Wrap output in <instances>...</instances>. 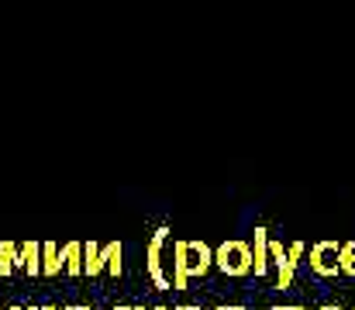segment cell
<instances>
[{"instance_id": "cell-1", "label": "cell", "mask_w": 355, "mask_h": 310, "mask_svg": "<svg viewBox=\"0 0 355 310\" xmlns=\"http://www.w3.org/2000/svg\"><path fill=\"white\" fill-rule=\"evenodd\" d=\"M169 266H173V290H187L190 279H204L214 269V248L204 238H176Z\"/></svg>"}, {"instance_id": "cell-2", "label": "cell", "mask_w": 355, "mask_h": 310, "mask_svg": "<svg viewBox=\"0 0 355 310\" xmlns=\"http://www.w3.org/2000/svg\"><path fill=\"white\" fill-rule=\"evenodd\" d=\"M304 252H307L304 241H293V245L283 248V241L269 238V266L276 273V290H290L293 286V276H297V266H300Z\"/></svg>"}, {"instance_id": "cell-3", "label": "cell", "mask_w": 355, "mask_h": 310, "mask_svg": "<svg viewBox=\"0 0 355 310\" xmlns=\"http://www.w3.org/2000/svg\"><path fill=\"white\" fill-rule=\"evenodd\" d=\"M214 269H221L225 276L241 279L252 273V245L241 241V238H225L218 248H214Z\"/></svg>"}, {"instance_id": "cell-4", "label": "cell", "mask_w": 355, "mask_h": 310, "mask_svg": "<svg viewBox=\"0 0 355 310\" xmlns=\"http://www.w3.org/2000/svg\"><path fill=\"white\" fill-rule=\"evenodd\" d=\"M169 234H173L169 224H162V227H155V234L145 245V273H148V279H152L155 290H173V279L166 276V262H162V252L169 245Z\"/></svg>"}, {"instance_id": "cell-5", "label": "cell", "mask_w": 355, "mask_h": 310, "mask_svg": "<svg viewBox=\"0 0 355 310\" xmlns=\"http://www.w3.org/2000/svg\"><path fill=\"white\" fill-rule=\"evenodd\" d=\"M311 273L321 276V279H335L342 276V245L324 238V241H314L311 245V259H307Z\"/></svg>"}, {"instance_id": "cell-6", "label": "cell", "mask_w": 355, "mask_h": 310, "mask_svg": "<svg viewBox=\"0 0 355 310\" xmlns=\"http://www.w3.org/2000/svg\"><path fill=\"white\" fill-rule=\"evenodd\" d=\"M269 231L266 227H255V234H252V273H255V279H262V276H269Z\"/></svg>"}, {"instance_id": "cell-7", "label": "cell", "mask_w": 355, "mask_h": 310, "mask_svg": "<svg viewBox=\"0 0 355 310\" xmlns=\"http://www.w3.org/2000/svg\"><path fill=\"white\" fill-rule=\"evenodd\" d=\"M17 269L24 276H42V241H21L17 245Z\"/></svg>"}, {"instance_id": "cell-8", "label": "cell", "mask_w": 355, "mask_h": 310, "mask_svg": "<svg viewBox=\"0 0 355 310\" xmlns=\"http://www.w3.org/2000/svg\"><path fill=\"white\" fill-rule=\"evenodd\" d=\"M104 273V245L101 241H83V276H90V279H97Z\"/></svg>"}, {"instance_id": "cell-9", "label": "cell", "mask_w": 355, "mask_h": 310, "mask_svg": "<svg viewBox=\"0 0 355 310\" xmlns=\"http://www.w3.org/2000/svg\"><path fill=\"white\" fill-rule=\"evenodd\" d=\"M62 266V245L59 241H42V276H59Z\"/></svg>"}, {"instance_id": "cell-10", "label": "cell", "mask_w": 355, "mask_h": 310, "mask_svg": "<svg viewBox=\"0 0 355 310\" xmlns=\"http://www.w3.org/2000/svg\"><path fill=\"white\" fill-rule=\"evenodd\" d=\"M62 273L66 276H83V241H66L62 245Z\"/></svg>"}, {"instance_id": "cell-11", "label": "cell", "mask_w": 355, "mask_h": 310, "mask_svg": "<svg viewBox=\"0 0 355 310\" xmlns=\"http://www.w3.org/2000/svg\"><path fill=\"white\" fill-rule=\"evenodd\" d=\"M121 259H124V245H121V241H107V245H104V273H111L114 279L124 273Z\"/></svg>"}, {"instance_id": "cell-12", "label": "cell", "mask_w": 355, "mask_h": 310, "mask_svg": "<svg viewBox=\"0 0 355 310\" xmlns=\"http://www.w3.org/2000/svg\"><path fill=\"white\" fill-rule=\"evenodd\" d=\"M17 273V241H0V276L10 279Z\"/></svg>"}, {"instance_id": "cell-13", "label": "cell", "mask_w": 355, "mask_h": 310, "mask_svg": "<svg viewBox=\"0 0 355 310\" xmlns=\"http://www.w3.org/2000/svg\"><path fill=\"white\" fill-rule=\"evenodd\" d=\"M342 276H352L355 279V238L342 241Z\"/></svg>"}, {"instance_id": "cell-14", "label": "cell", "mask_w": 355, "mask_h": 310, "mask_svg": "<svg viewBox=\"0 0 355 310\" xmlns=\"http://www.w3.org/2000/svg\"><path fill=\"white\" fill-rule=\"evenodd\" d=\"M318 310H345V307H342V304H321Z\"/></svg>"}, {"instance_id": "cell-15", "label": "cell", "mask_w": 355, "mask_h": 310, "mask_svg": "<svg viewBox=\"0 0 355 310\" xmlns=\"http://www.w3.org/2000/svg\"><path fill=\"white\" fill-rule=\"evenodd\" d=\"M214 310H245V307H238V304H221V307H214Z\"/></svg>"}, {"instance_id": "cell-16", "label": "cell", "mask_w": 355, "mask_h": 310, "mask_svg": "<svg viewBox=\"0 0 355 310\" xmlns=\"http://www.w3.org/2000/svg\"><path fill=\"white\" fill-rule=\"evenodd\" d=\"M62 310H94V307H87V304H73V307H62Z\"/></svg>"}, {"instance_id": "cell-17", "label": "cell", "mask_w": 355, "mask_h": 310, "mask_svg": "<svg viewBox=\"0 0 355 310\" xmlns=\"http://www.w3.org/2000/svg\"><path fill=\"white\" fill-rule=\"evenodd\" d=\"M24 310H59V307H52V304H42V307H24Z\"/></svg>"}, {"instance_id": "cell-18", "label": "cell", "mask_w": 355, "mask_h": 310, "mask_svg": "<svg viewBox=\"0 0 355 310\" xmlns=\"http://www.w3.org/2000/svg\"><path fill=\"white\" fill-rule=\"evenodd\" d=\"M176 310H204V307H193V304H180Z\"/></svg>"}, {"instance_id": "cell-19", "label": "cell", "mask_w": 355, "mask_h": 310, "mask_svg": "<svg viewBox=\"0 0 355 310\" xmlns=\"http://www.w3.org/2000/svg\"><path fill=\"white\" fill-rule=\"evenodd\" d=\"M7 310H24V307H21V304H10V307H7Z\"/></svg>"}, {"instance_id": "cell-20", "label": "cell", "mask_w": 355, "mask_h": 310, "mask_svg": "<svg viewBox=\"0 0 355 310\" xmlns=\"http://www.w3.org/2000/svg\"><path fill=\"white\" fill-rule=\"evenodd\" d=\"M131 310H152V307H141V304H138V307H131Z\"/></svg>"}, {"instance_id": "cell-21", "label": "cell", "mask_w": 355, "mask_h": 310, "mask_svg": "<svg viewBox=\"0 0 355 310\" xmlns=\"http://www.w3.org/2000/svg\"><path fill=\"white\" fill-rule=\"evenodd\" d=\"M111 310H131V307H121V304H118V307H111Z\"/></svg>"}, {"instance_id": "cell-22", "label": "cell", "mask_w": 355, "mask_h": 310, "mask_svg": "<svg viewBox=\"0 0 355 310\" xmlns=\"http://www.w3.org/2000/svg\"><path fill=\"white\" fill-rule=\"evenodd\" d=\"M290 310H304V307H297V304H293V307H290Z\"/></svg>"}, {"instance_id": "cell-23", "label": "cell", "mask_w": 355, "mask_h": 310, "mask_svg": "<svg viewBox=\"0 0 355 310\" xmlns=\"http://www.w3.org/2000/svg\"><path fill=\"white\" fill-rule=\"evenodd\" d=\"M152 310H169V307H152Z\"/></svg>"}, {"instance_id": "cell-24", "label": "cell", "mask_w": 355, "mask_h": 310, "mask_svg": "<svg viewBox=\"0 0 355 310\" xmlns=\"http://www.w3.org/2000/svg\"><path fill=\"white\" fill-rule=\"evenodd\" d=\"M272 310H290V307H272Z\"/></svg>"}, {"instance_id": "cell-25", "label": "cell", "mask_w": 355, "mask_h": 310, "mask_svg": "<svg viewBox=\"0 0 355 310\" xmlns=\"http://www.w3.org/2000/svg\"><path fill=\"white\" fill-rule=\"evenodd\" d=\"M0 310H3V307H0Z\"/></svg>"}, {"instance_id": "cell-26", "label": "cell", "mask_w": 355, "mask_h": 310, "mask_svg": "<svg viewBox=\"0 0 355 310\" xmlns=\"http://www.w3.org/2000/svg\"><path fill=\"white\" fill-rule=\"evenodd\" d=\"M352 310H355V307H352Z\"/></svg>"}]
</instances>
